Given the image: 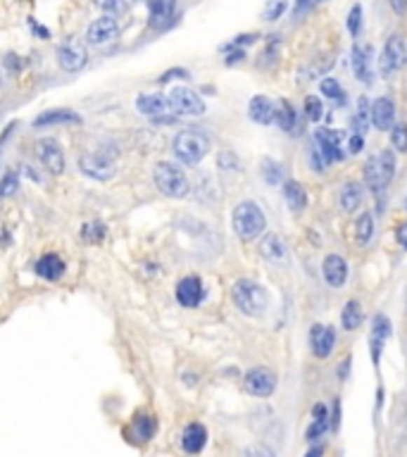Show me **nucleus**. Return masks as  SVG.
Instances as JSON below:
<instances>
[{
  "instance_id": "25",
  "label": "nucleus",
  "mask_w": 407,
  "mask_h": 457,
  "mask_svg": "<svg viewBox=\"0 0 407 457\" xmlns=\"http://www.w3.org/2000/svg\"><path fill=\"white\" fill-rule=\"evenodd\" d=\"M369 55H372V50L364 46H355L352 48V71H355V76L360 79L362 83H369L372 81V69H369Z\"/></svg>"
},
{
  "instance_id": "30",
  "label": "nucleus",
  "mask_w": 407,
  "mask_h": 457,
  "mask_svg": "<svg viewBox=\"0 0 407 457\" xmlns=\"http://www.w3.org/2000/svg\"><path fill=\"white\" fill-rule=\"evenodd\" d=\"M274 122H277L284 131H293V126H296V110H293V105L289 100H279V103L274 105Z\"/></svg>"
},
{
  "instance_id": "16",
  "label": "nucleus",
  "mask_w": 407,
  "mask_h": 457,
  "mask_svg": "<svg viewBox=\"0 0 407 457\" xmlns=\"http://www.w3.org/2000/svg\"><path fill=\"white\" fill-rule=\"evenodd\" d=\"M177 15V0H148V20L153 29H165Z\"/></svg>"
},
{
  "instance_id": "36",
  "label": "nucleus",
  "mask_w": 407,
  "mask_h": 457,
  "mask_svg": "<svg viewBox=\"0 0 407 457\" xmlns=\"http://www.w3.org/2000/svg\"><path fill=\"white\" fill-rule=\"evenodd\" d=\"M322 93H324L329 100H338V103L343 100V88H340V83L336 79H331V76L322 81Z\"/></svg>"
},
{
  "instance_id": "20",
  "label": "nucleus",
  "mask_w": 407,
  "mask_h": 457,
  "mask_svg": "<svg viewBox=\"0 0 407 457\" xmlns=\"http://www.w3.org/2000/svg\"><path fill=\"white\" fill-rule=\"evenodd\" d=\"M396 122V105H393L391 98H379L374 100L372 105V124L376 129L381 131H388Z\"/></svg>"
},
{
  "instance_id": "45",
  "label": "nucleus",
  "mask_w": 407,
  "mask_h": 457,
  "mask_svg": "<svg viewBox=\"0 0 407 457\" xmlns=\"http://www.w3.org/2000/svg\"><path fill=\"white\" fill-rule=\"evenodd\" d=\"M219 165H221V167H229V165H231V170H238V160H236V158H231L229 153H221Z\"/></svg>"
},
{
  "instance_id": "31",
  "label": "nucleus",
  "mask_w": 407,
  "mask_h": 457,
  "mask_svg": "<svg viewBox=\"0 0 407 457\" xmlns=\"http://www.w3.org/2000/svg\"><path fill=\"white\" fill-rule=\"evenodd\" d=\"M260 252L267 257L269 262H284L286 260V245L281 243L279 236H267L265 240H262Z\"/></svg>"
},
{
  "instance_id": "22",
  "label": "nucleus",
  "mask_w": 407,
  "mask_h": 457,
  "mask_svg": "<svg viewBox=\"0 0 407 457\" xmlns=\"http://www.w3.org/2000/svg\"><path fill=\"white\" fill-rule=\"evenodd\" d=\"M34 269H36V274H39L41 279L57 281L60 276L64 274V262H62V257L55 255V252H48V255H43L39 262H36Z\"/></svg>"
},
{
  "instance_id": "17",
  "label": "nucleus",
  "mask_w": 407,
  "mask_h": 457,
  "mask_svg": "<svg viewBox=\"0 0 407 457\" xmlns=\"http://www.w3.org/2000/svg\"><path fill=\"white\" fill-rule=\"evenodd\" d=\"M315 141L319 146L322 155H324L326 162H338L343 160V153H340V134L331 129H317L315 131Z\"/></svg>"
},
{
  "instance_id": "14",
  "label": "nucleus",
  "mask_w": 407,
  "mask_h": 457,
  "mask_svg": "<svg viewBox=\"0 0 407 457\" xmlns=\"http://www.w3.org/2000/svg\"><path fill=\"white\" fill-rule=\"evenodd\" d=\"M205 298V288H202V281L198 276H186V279L179 281L177 286V300L184 308H198Z\"/></svg>"
},
{
  "instance_id": "47",
  "label": "nucleus",
  "mask_w": 407,
  "mask_h": 457,
  "mask_svg": "<svg viewBox=\"0 0 407 457\" xmlns=\"http://www.w3.org/2000/svg\"><path fill=\"white\" fill-rule=\"evenodd\" d=\"M317 3H322V0H296V10L298 12H305V10L315 8Z\"/></svg>"
},
{
  "instance_id": "4",
  "label": "nucleus",
  "mask_w": 407,
  "mask_h": 457,
  "mask_svg": "<svg viewBox=\"0 0 407 457\" xmlns=\"http://www.w3.org/2000/svg\"><path fill=\"white\" fill-rule=\"evenodd\" d=\"M172 148H174V155L184 162V165H198V162L209 153V138L205 134H200V131L188 129L174 136Z\"/></svg>"
},
{
  "instance_id": "44",
  "label": "nucleus",
  "mask_w": 407,
  "mask_h": 457,
  "mask_svg": "<svg viewBox=\"0 0 407 457\" xmlns=\"http://www.w3.org/2000/svg\"><path fill=\"white\" fill-rule=\"evenodd\" d=\"M360 148H362V134H355L348 143V153L355 155V153H360Z\"/></svg>"
},
{
  "instance_id": "26",
  "label": "nucleus",
  "mask_w": 407,
  "mask_h": 457,
  "mask_svg": "<svg viewBox=\"0 0 407 457\" xmlns=\"http://www.w3.org/2000/svg\"><path fill=\"white\" fill-rule=\"evenodd\" d=\"M284 198L289 203V207L293 212H303L308 205V193H305V186L301 182H289L284 186Z\"/></svg>"
},
{
  "instance_id": "2",
  "label": "nucleus",
  "mask_w": 407,
  "mask_h": 457,
  "mask_svg": "<svg viewBox=\"0 0 407 457\" xmlns=\"http://www.w3.org/2000/svg\"><path fill=\"white\" fill-rule=\"evenodd\" d=\"M265 226H267L265 212H262L257 203L243 200L233 210V231L238 233L241 240H255L265 231Z\"/></svg>"
},
{
  "instance_id": "38",
  "label": "nucleus",
  "mask_w": 407,
  "mask_h": 457,
  "mask_svg": "<svg viewBox=\"0 0 407 457\" xmlns=\"http://www.w3.org/2000/svg\"><path fill=\"white\" fill-rule=\"evenodd\" d=\"M360 27H362V5L355 3L348 12V32H350V36L360 34Z\"/></svg>"
},
{
  "instance_id": "9",
  "label": "nucleus",
  "mask_w": 407,
  "mask_h": 457,
  "mask_svg": "<svg viewBox=\"0 0 407 457\" xmlns=\"http://www.w3.org/2000/svg\"><path fill=\"white\" fill-rule=\"evenodd\" d=\"M170 100L174 105L177 114H184V117H200V114H205V103L191 88H174L170 93Z\"/></svg>"
},
{
  "instance_id": "18",
  "label": "nucleus",
  "mask_w": 407,
  "mask_h": 457,
  "mask_svg": "<svg viewBox=\"0 0 407 457\" xmlns=\"http://www.w3.org/2000/svg\"><path fill=\"white\" fill-rule=\"evenodd\" d=\"M322 274H324V281L331 288H340L348 279V264L340 255H326L324 264H322Z\"/></svg>"
},
{
  "instance_id": "39",
  "label": "nucleus",
  "mask_w": 407,
  "mask_h": 457,
  "mask_svg": "<svg viewBox=\"0 0 407 457\" xmlns=\"http://www.w3.org/2000/svg\"><path fill=\"white\" fill-rule=\"evenodd\" d=\"M284 10H286V0H269L265 12H262V20H267V22L279 20V17L284 15Z\"/></svg>"
},
{
  "instance_id": "10",
  "label": "nucleus",
  "mask_w": 407,
  "mask_h": 457,
  "mask_svg": "<svg viewBox=\"0 0 407 457\" xmlns=\"http://www.w3.org/2000/svg\"><path fill=\"white\" fill-rule=\"evenodd\" d=\"M119 36V22H117V17L115 15H105L103 17H98L91 27H88V32H86V41L88 43H93V46H105V43H110V41H115Z\"/></svg>"
},
{
  "instance_id": "21",
  "label": "nucleus",
  "mask_w": 407,
  "mask_h": 457,
  "mask_svg": "<svg viewBox=\"0 0 407 457\" xmlns=\"http://www.w3.org/2000/svg\"><path fill=\"white\" fill-rule=\"evenodd\" d=\"M205 443H207V429L202 424L198 422H193V424H188L186 429H184V434H181V446L186 453L191 455H198L202 448H205Z\"/></svg>"
},
{
  "instance_id": "8",
  "label": "nucleus",
  "mask_w": 407,
  "mask_h": 457,
  "mask_svg": "<svg viewBox=\"0 0 407 457\" xmlns=\"http://www.w3.org/2000/svg\"><path fill=\"white\" fill-rule=\"evenodd\" d=\"M277 388V376L274 371H269L267 367H253L245 374V390L250 395H257V398H267V395L274 393Z\"/></svg>"
},
{
  "instance_id": "48",
  "label": "nucleus",
  "mask_w": 407,
  "mask_h": 457,
  "mask_svg": "<svg viewBox=\"0 0 407 457\" xmlns=\"http://www.w3.org/2000/svg\"><path fill=\"white\" fill-rule=\"evenodd\" d=\"M396 238H398V243L403 245V248H407V224H400V226H398Z\"/></svg>"
},
{
  "instance_id": "43",
  "label": "nucleus",
  "mask_w": 407,
  "mask_h": 457,
  "mask_svg": "<svg viewBox=\"0 0 407 457\" xmlns=\"http://www.w3.org/2000/svg\"><path fill=\"white\" fill-rule=\"evenodd\" d=\"M103 8H105L107 15H115L117 17V15H122V12L127 10V5H124L122 0H105Z\"/></svg>"
},
{
  "instance_id": "24",
  "label": "nucleus",
  "mask_w": 407,
  "mask_h": 457,
  "mask_svg": "<svg viewBox=\"0 0 407 457\" xmlns=\"http://www.w3.org/2000/svg\"><path fill=\"white\" fill-rule=\"evenodd\" d=\"M250 119L257 124H272L274 122V103L267 98V95H255L248 105Z\"/></svg>"
},
{
  "instance_id": "28",
  "label": "nucleus",
  "mask_w": 407,
  "mask_h": 457,
  "mask_svg": "<svg viewBox=\"0 0 407 457\" xmlns=\"http://www.w3.org/2000/svg\"><path fill=\"white\" fill-rule=\"evenodd\" d=\"M362 203V189L360 184L350 182L345 184L343 189H340V207L345 210V212H352V210H357Z\"/></svg>"
},
{
  "instance_id": "6",
  "label": "nucleus",
  "mask_w": 407,
  "mask_h": 457,
  "mask_svg": "<svg viewBox=\"0 0 407 457\" xmlns=\"http://www.w3.org/2000/svg\"><path fill=\"white\" fill-rule=\"evenodd\" d=\"M136 107L151 119H160V122H170V119L177 117V110L172 105V100L167 95L160 93H143L136 100Z\"/></svg>"
},
{
  "instance_id": "35",
  "label": "nucleus",
  "mask_w": 407,
  "mask_h": 457,
  "mask_svg": "<svg viewBox=\"0 0 407 457\" xmlns=\"http://www.w3.org/2000/svg\"><path fill=\"white\" fill-rule=\"evenodd\" d=\"M17 189H20V177H17L15 172H8L3 179H0V198L12 196Z\"/></svg>"
},
{
  "instance_id": "19",
  "label": "nucleus",
  "mask_w": 407,
  "mask_h": 457,
  "mask_svg": "<svg viewBox=\"0 0 407 457\" xmlns=\"http://www.w3.org/2000/svg\"><path fill=\"white\" fill-rule=\"evenodd\" d=\"M388 336H391V320H388L386 315H376L374 324H372V341H369V346H372L374 364H379L381 348H384V343L388 341Z\"/></svg>"
},
{
  "instance_id": "29",
  "label": "nucleus",
  "mask_w": 407,
  "mask_h": 457,
  "mask_svg": "<svg viewBox=\"0 0 407 457\" xmlns=\"http://www.w3.org/2000/svg\"><path fill=\"white\" fill-rule=\"evenodd\" d=\"M340 324H343V329H348V332H355V329H360L362 324V308L357 300H348L345 303L343 312H340Z\"/></svg>"
},
{
  "instance_id": "13",
  "label": "nucleus",
  "mask_w": 407,
  "mask_h": 457,
  "mask_svg": "<svg viewBox=\"0 0 407 457\" xmlns=\"http://www.w3.org/2000/svg\"><path fill=\"white\" fill-rule=\"evenodd\" d=\"M86 48H83L79 41H67V43L60 46L57 50V62L64 71H79L83 64H86Z\"/></svg>"
},
{
  "instance_id": "27",
  "label": "nucleus",
  "mask_w": 407,
  "mask_h": 457,
  "mask_svg": "<svg viewBox=\"0 0 407 457\" xmlns=\"http://www.w3.org/2000/svg\"><path fill=\"white\" fill-rule=\"evenodd\" d=\"M69 122H81V117L71 110H48L41 117L34 119V126H50V124H69Z\"/></svg>"
},
{
  "instance_id": "40",
  "label": "nucleus",
  "mask_w": 407,
  "mask_h": 457,
  "mask_svg": "<svg viewBox=\"0 0 407 457\" xmlns=\"http://www.w3.org/2000/svg\"><path fill=\"white\" fill-rule=\"evenodd\" d=\"M391 141H393V146H396V150H400V153H407V124L393 126Z\"/></svg>"
},
{
  "instance_id": "3",
  "label": "nucleus",
  "mask_w": 407,
  "mask_h": 457,
  "mask_svg": "<svg viewBox=\"0 0 407 457\" xmlns=\"http://www.w3.org/2000/svg\"><path fill=\"white\" fill-rule=\"evenodd\" d=\"M393 174H396V158L391 150H381V153L372 155L364 165V182L376 196L384 193L386 186L393 182Z\"/></svg>"
},
{
  "instance_id": "7",
  "label": "nucleus",
  "mask_w": 407,
  "mask_h": 457,
  "mask_svg": "<svg viewBox=\"0 0 407 457\" xmlns=\"http://www.w3.org/2000/svg\"><path fill=\"white\" fill-rule=\"evenodd\" d=\"M407 62V48L403 43V39L400 36H391V39L386 41L384 50H381V57H379V64H381V74H393V71H398L403 64Z\"/></svg>"
},
{
  "instance_id": "12",
  "label": "nucleus",
  "mask_w": 407,
  "mask_h": 457,
  "mask_svg": "<svg viewBox=\"0 0 407 457\" xmlns=\"http://www.w3.org/2000/svg\"><path fill=\"white\" fill-rule=\"evenodd\" d=\"M79 170L86 174V177H93L98 182H107V179L115 177V165L105 158V155L98 153H88L79 158Z\"/></svg>"
},
{
  "instance_id": "11",
  "label": "nucleus",
  "mask_w": 407,
  "mask_h": 457,
  "mask_svg": "<svg viewBox=\"0 0 407 457\" xmlns=\"http://www.w3.org/2000/svg\"><path fill=\"white\" fill-rule=\"evenodd\" d=\"M36 155H39V160L46 165L48 172H53V174L64 172V153L55 138H41V141L36 143Z\"/></svg>"
},
{
  "instance_id": "42",
  "label": "nucleus",
  "mask_w": 407,
  "mask_h": 457,
  "mask_svg": "<svg viewBox=\"0 0 407 457\" xmlns=\"http://www.w3.org/2000/svg\"><path fill=\"white\" fill-rule=\"evenodd\" d=\"M265 179L269 184H279L281 182V167L279 165H272V162H265Z\"/></svg>"
},
{
  "instance_id": "33",
  "label": "nucleus",
  "mask_w": 407,
  "mask_h": 457,
  "mask_svg": "<svg viewBox=\"0 0 407 457\" xmlns=\"http://www.w3.org/2000/svg\"><path fill=\"white\" fill-rule=\"evenodd\" d=\"M355 228H357V240H360L362 245H367L369 240H372V236H374V217L369 212L360 214V219H357Z\"/></svg>"
},
{
  "instance_id": "5",
  "label": "nucleus",
  "mask_w": 407,
  "mask_h": 457,
  "mask_svg": "<svg viewBox=\"0 0 407 457\" xmlns=\"http://www.w3.org/2000/svg\"><path fill=\"white\" fill-rule=\"evenodd\" d=\"M155 184L170 198H186L191 191L186 174L179 170L177 165H172V162H160L155 167Z\"/></svg>"
},
{
  "instance_id": "1",
  "label": "nucleus",
  "mask_w": 407,
  "mask_h": 457,
  "mask_svg": "<svg viewBox=\"0 0 407 457\" xmlns=\"http://www.w3.org/2000/svg\"><path fill=\"white\" fill-rule=\"evenodd\" d=\"M231 298H233V305L248 317L265 315L267 303H269L265 288L257 284V281H250V279H238L231 288Z\"/></svg>"
},
{
  "instance_id": "46",
  "label": "nucleus",
  "mask_w": 407,
  "mask_h": 457,
  "mask_svg": "<svg viewBox=\"0 0 407 457\" xmlns=\"http://www.w3.org/2000/svg\"><path fill=\"white\" fill-rule=\"evenodd\" d=\"M396 15H407V0H388Z\"/></svg>"
},
{
  "instance_id": "50",
  "label": "nucleus",
  "mask_w": 407,
  "mask_h": 457,
  "mask_svg": "<svg viewBox=\"0 0 407 457\" xmlns=\"http://www.w3.org/2000/svg\"><path fill=\"white\" fill-rule=\"evenodd\" d=\"M136 3H141V0H136ZM146 3H148V0H146Z\"/></svg>"
},
{
  "instance_id": "15",
  "label": "nucleus",
  "mask_w": 407,
  "mask_h": 457,
  "mask_svg": "<svg viewBox=\"0 0 407 457\" xmlns=\"http://www.w3.org/2000/svg\"><path fill=\"white\" fill-rule=\"evenodd\" d=\"M333 343H336V332L333 327H324V324H315L310 329V348L317 357H329L333 350Z\"/></svg>"
},
{
  "instance_id": "34",
  "label": "nucleus",
  "mask_w": 407,
  "mask_h": 457,
  "mask_svg": "<svg viewBox=\"0 0 407 457\" xmlns=\"http://www.w3.org/2000/svg\"><path fill=\"white\" fill-rule=\"evenodd\" d=\"M305 114H308L310 122H319L322 114H324V107H322V100L317 95H308L305 98Z\"/></svg>"
},
{
  "instance_id": "32",
  "label": "nucleus",
  "mask_w": 407,
  "mask_h": 457,
  "mask_svg": "<svg viewBox=\"0 0 407 457\" xmlns=\"http://www.w3.org/2000/svg\"><path fill=\"white\" fill-rule=\"evenodd\" d=\"M329 429V414L324 405H315V422L308 429V441H317Z\"/></svg>"
},
{
  "instance_id": "37",
  "label": "nucleus",
  "mask_w": 407,
  "mask_h": 457,
  "mask_svg": "<svg viewBox=\"0 0 407 457\" xmlns=\"http://www.w3.org/2000/svg\"><path fill=\"white\" fill-rule=\"evenodd\" d=\"M369 119H372V112H369V103H367V98H360V103H357V119H355V124H357V134H362V131L367 129Z\"/></svg>"
},
{
  "instance_id": "23",
  "label": "nucleus",
  "mask_w": 407,
  "mask_h": 457,
  "mask_svg": "<svg viewBox=\"0 0 407 457\" xmlns=\"http://www.w3.org/2000/svg\"><path fill=\"white\" fill-rule=\"evenodd\" d=\"M155 429H158V422H155L153 414H139V417H136L129 426V436L134 438V441H139V443H146L155 436ZM131 438H129V441H131Z\"/></svg>"
},
{
  "instance_id": "49",
  "label": "nucleus",
  "mask_w": 407,
  "mask_h": 457,
  "mask_svg": "<svg viewBox=\"0 0 407 457\" xmlns=\"http://www.w3.org/2000/svg\"><path fill=\"white\" fill-rule=\"evenodd\" d=\"M174 76H188V71L186 69H172V71H167L160 81H170V79H174Z\"/></svg>"
},
{
  "instance_id": "41",
  "label": "nucleus",
  "mask_w": 407,
  "mask_h": 457,
  "mask_svg": "<svg viewBox=\"0 0 407 457\" xmlns=\"http://www.w3.org/2000/svg\"><path fill=\"white\" fill-rule=\"evenodd\" d=\"M83 236L88 240H100V236H105V226L100 224V221H95V224H86L83 226Z\"/></svg>"
}]
</instances>
